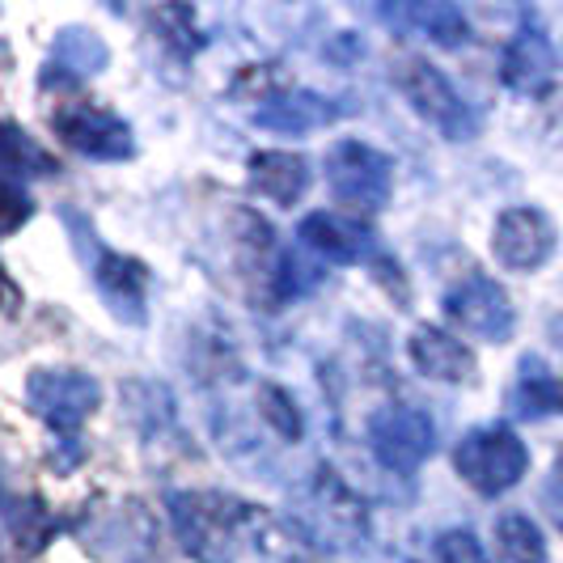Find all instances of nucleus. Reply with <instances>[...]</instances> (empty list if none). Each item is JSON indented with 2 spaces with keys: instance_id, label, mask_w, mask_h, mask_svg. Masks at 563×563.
Returning a JSON list of instances; mask_svg holds the SVG:
<instances>
[{
  "instance_id": "obj_1",
  "label": "nucleus",
  "mask_w": 563,
  "mask_h": 563,
  "mask_svg": "<svg viewBox=\"0 0 563 563\" xmlns=\"http://www.w3.org/2000/svg\"><path fill=\"white\" fill-rule=\"evenodd\" d=\"M169 526L183 551L199 563H233L242 547H258L263 555L301 563L306 547L297 534L284 538V526L267 508L238 500L229 492H174L169 496Z\"/></svg>"
},
{
  "instance_id": "obj_2",
  "label": "nucleus",
  "mask_w": 563,
  "mask_h": 563,
  "mask_svg": "<svg viewBox=\"0 0 563 563\" xmlns=\"http://www.w3.org/2000/svg\"><path fill=\"white\" fill-rule=\"evenodd\" d=\"M453 466H457L462 483L475 487L479 496H505L526 479L530 450L508 423H483V428H471L457 441Z\"/></svg>"
},
{
  "instance_id": "obj_3",
  "label": "nucleus",
  "mask_w": 563,
  "mask_h": 563,
  "mask_svg": "<svg viewBox=\"0 0 563 563\" xmlns=\"http://www.w3.org/2000/svg\"><path fill=\"white\" fill-rule=\"evenodd\" d=\"M395 89L407 98V107L420 114L423 123H432L445 141H471L479 132V114L471 111V102H462V93L453 89V81L432 59H395Z\"/></svg>"
},
{
  "instance_id": "obj_4",
  "label": "nucleus",
  "mask_w": 563,
  "mask_h": 563,
  "mask_svg": "<svg viewBox=\"0 0 563 563\" xmlns=\"http://www.w3.org/2000/svg\"><path fill=\"white\" fill-rule=\"evenodd\" d=\"M327 187L347 212H382L395 196V162L373 144L343 136L327 148Z\"/></svg>"
},
{
  "instance_id": "obj_5",
  "label": "nucleus",
  "mask_w": 563,
  "mask_h": 563,
  "mask_svg": "<svg viewBox=\"0 0 563 563\" xmlns=\"http://www.w3.org/2000/svg\"><path fill=\"white\" fill-rule=\"evenodd\" d=\"M26 402L59 441H77L85 420L102 407V386L81 368H34L26 377Z\"/></svg>"
},
{
  "instance_id": "obj_6",
  "label": "nucleus",
  "mask_w": 563,
  "mask_h": 563,
  "mask_svg": "<svg viewBox=\"0 0 563 563\" xmlns=\"http://www.w3.org/2000/svg\"><path fill=\"white\" fill-rule=\"evenodd\" d=\"M368 450L390 475H416L437 450V423L423 407L386 402L368 416Z\"/></svg>"
},
{
  "instance_id": "obj_7",
  "label": "nucleus",
  "mask_w": 563,
  "mask_h": 563,
  "mask_svg": "<svg viewBox=\"0 0 563 563\" xmlns=\"http://www.w3.org/2000/svg\"><path fill=\"white\" fill-rule=\"evenodd\" d=\"M52 128L73 153H81L89 162H128L136 153L132 123H123L114 111H102V107H93L85 98L59 102L56 114H52Z\"/></svg>"
},
{
  "instance_id": "obj_8",
  "label": "nucleus",
  "mask_w": 563,
  "mask_h": 563,
  "mask_svg": "<svg viewBox=\"0 0 563 563\" xmlns=\"http://www.w3.org/2000/svg\"><path fill=\"white\" fill-rule=\"evenodd\" d=\"M233 263L242 272V284L258 301V310H280V267L284 251L276 242V229L258 212H238L233 217Z\"/></svg>"
},
{
  "instance_id": "obj_9",
  "label": "nucleus",
  "mask_w": 563,
  "mask_h": 563,
  "mask_svg": "<svg viewBox=\"0 0 563 563\" xmlns=\"http://www.w3.org/2000/svg\"><path fill=\"white\" fill-rule=\"evenodd\" d=\"M81 251H93L89 258V276H93V288L102 292L107 310L119 318V322H132L141 327L148 318V267L132 254H119L111 246H102L93 233L81 238Z\"/></svg>"
},
{
  "instance_id": "obj_10",
  "label": "nucleus",
  "mask_w": 563,
  "mask_h": 563,
  "mask_svg": "<svg viewBox=\"0 0 563 563\" xmlns=\"http://www.w3.org/2000/svg\"><path fill=\"white\" fill-rule=\"evenodd\" d=\"M445 313L453 327H462L466 335H479L487 343H505L517 327V310L508 301V292L492 276L471 272L445 292Z\"/></svg>"
},
{
  "instance_id": "obj_11",
  "label": "nucleus",
  "mask_w": 563,
  "mask_h": 563,
  "mask_svg": "<svg viewBox=\"0 0 563 563\" xmlns=\"http://www.w3.org/2000/svg\"><path fill=\"white\" fill-rule=\"evenodd\" d=\"M492 254L508 272H538L555 254V221L530 203L505 208L492 229Z\"/></svg>"
},
{
  "instance_id": "obj_12",
  "label": "nucleus",
  "mask_w": 563,
  "mask_h": 563,
  "mask_svg": "<svg viewBox=\"0 0 563 563\" xmlns=\"http://www.w3.org/2000/svg\"><path fill=\"white\" fill-rule=\"evenodd\" d=\"M500 81L521 98H538L555 81V47L534 18H526V26L508 38L505 56H500Z\"/></svg>"
},
{
  "instance_id": "obj_13",
  "label": "nucleus",
  "mask_w": 563,
  "mask_h": 563,
  "mask_svg": "<svg viewBox=\"0 0 563 563\" xmlns=\"http://www.w3.org/2000/svg\"><path fill=\"white\" fill-rule=\"evenodd\" d=\"M343 107L327 93L313 89H284V93H267L263 107H254V123L267 132H284V136H306L327 123H335Z\"/></svg>"
},
{
  "instance_id": "obj_14",
  "label": "nucleus",
  "mask_w": 563,
  "mask_h": 563,
  "mask_svg": "<svg viewBox=\"0 0 563 563\" xmlns=\"http://www.w3.org/2000/svg\"><path fill=\"white\" fill-rule=\"evenodd\" d=\"M246 178H251V191L276 208H297L313 183V169L301 153H288V148H263L246 162Z\"/></svg>"
},
{
  "instance_id": "obj_15",
  "label": "nucleus",
  "mask_w": 563,
  "mask_h": 563,
  "mask_svg": "<svg viewBox=\"0 0 563 563\" xmlns=\"http://www.w3.org/2000/svg\"><path fill=\"white\" fill-rule=\"evenodd\" d=\"M297 242H301L306 251L318 254V258L339 263V267L365 263L368 254H373V233H368L361 221L335 217V212H310V217H301Z\"/></svg>"
},
{
  "instance_id": "obj_16",
  "label": "nucleus",
  "mask_w": 563,
  "mask_h": 563,
  "mask_svg": "<svg viewBox=\"0 0 563 563\" xmlns=\"http://www.w3.org/2000/svg\"><path fill=\"white\" fill-rule=\"evenodd\" d=\"M407 356L432 382H445V386L475 382V352L457 335L441 331V327H416L411 339H407Z\"/></svg>"
},
{
  "instance_id": "obj_17",
  "label": "nucleus",
  "mask_w": 563,
  "mask_h": 563,
  "mask_svg": "<svg viewBox=\"0 0 563 563\" xmlns=\"http://www.w3.org/2000/svg\"><path fill=\"white\" fill-rule=\"evenodd\" d=\"M313 505L322 508V517H327V526L343 538H365L368 534V508L365 500L347 487V483L339 479L331 466H318L313 471Z\"/></svg>"
},
{
  "instance_id": "obj_18",
  "label": "nucleus",
  "mask_w": 563,
  "mask_h": 563,
  "mask_svg": "<svg viewBox=\"0 0 563 563\" xmlns=\"http://www.w3.org/2000/svg\"><path fill=\"white\" fill-rule=\"evenodd\" d=\"M508 398H512V411H517L521 420H547V416H560L563 411V386L538 356H526V361H521L517 382H512V395Z\"/></svg>"
},
{
  "instance_id": "obj_19",
  "label": "nucleus",
  "mask_w": 563,
  "mask_h": 563,
  "mask_svg": "<svg viewBox=\"0 0 563 563\" xmlns=\"http://www.w3.org/2000/svg\"><path fill=\"white\" fill-rule=\"evenodd\" d=\"M56 169V157L34 136H26L18 123H0V178H47Z\"/></svg>"
},
{
  "instance_id": "obj_20",
  "label": "nucleus",
  "mask_w": 563,
  "mask_h": 563,
  "mask_svg": "<svg viewBox=\"0 0 563 563\" xmlns=\"http://www.w3.org/2000/svg\"><path fill=\"white\" fill-rule=\"evenodd\" d=\"M107 43L93 34V30L85 26H68L56 34V43H52V64L47 68H59V73H68V77H93V73H102L107 68Z\"/></svg>"
},
{
  "instance_id": "obj_21",
  "label": "nucleus",
  "mask_w": 563,
  "mask_h": 563,
  "mask_svg": "<svg viewBox=\"0 0 563 563\" xmlns=\"http://www.w3.org/2000/svg\"><path fill=\"white\" fill-rule=\"evenodd\" d=\"M402 26H416L428 43H437L445 52L466 47V38H471V26H466L457 4H416V9L402 13Z\"/></svg>"
},
{
  "instance_id": "obj_22",
  "label": "nucleus",
  "mask_w": 563,
  "mask_h": 563,
  "mask_svg": "<svg viewBox=\"0 0 563 563\" xmlns=\"http://www.w3.org/2000/svg\"><path fill=\"white\" fill-rule=\"evenodd\" d=\"M496 551L505 563H551L547 538L526 512H505L496 517Z\"/></svg>"
},
{
  "instance_id": "obj_23",
  "label": "nucleus",
  "mask_w": 563,
  "mask_h": 563,
  "mask_svg": "<svg viewBox=\"0 0 563 563\" xmlns=\"http://www.w3.org/2000/svg\"><path fill=\"white\" fill-rule=\"evenodd\" d=\"M258 416H263V423H267L280 441H288V445H297V441L306 437V416H301L297 398L288 395L284 386H263V390H258Z\"/></svg>"
},
{
  "instance_id": "obj_24",
  "label": "nucleus",
  "mask_w": 563,
  "mask_h": 563,
  "mask_svg": "<svg viewBox=\"0 0 563 563\" xmlns=\"http://www.w3.org/2000/svg\"><path fill=\"white\" fill-rule=\"evenodd\" d=\"M432 551H437V563H492L487 560V551H483V542L471 530H441L437 542H432Z\"/></svg>"
},
{
  "instance_id": "obj_25",
  "label": "nucleus",
  "mask_w": 563,
  "mask_h": 563,
  "mask_svg": "<svg viewBox=\"0 0 563 563\" xmlns=\"http://www.w3.org/2000/svg\"><path fill=\"white\" fill-rule=\"evenodd\" d=\"M30 212H34V203H30L26 191H22L18 183L0 178V238H4V233H13V229L26 225Z\"/></svg>"
},
{
  "instance_id": "obj_26",
  "label": "nucleus",
  "mask_w": 563,
  "mask_h": 563,
  "mask_svg": "<svg viewBox=\"0 0 563 563\" xmlns=\"http://www.w3.org/2000/svg\"><path fill=\"white\" fill-rule=\"evenodd\" d=\"M542 508H547V517L555 521V530L563 534V457L551 466V475L542 483Z\"/></svg>"
},
{
  "instance_id": "obj_27",
  "label": "nucleus",
  "mask_w": 563,
  "mask_h": 563,
  "mask_svg": "<svg viewBox=\"0 0 563 563\" xmlns=\"http://www.w3.org/2000/svg\"><path fill=\"white\" fill-rule=\"evenodd\" d=\"M0 301H13V284L4 276V267H0Z\"/></svg>"
}]
</instances>
